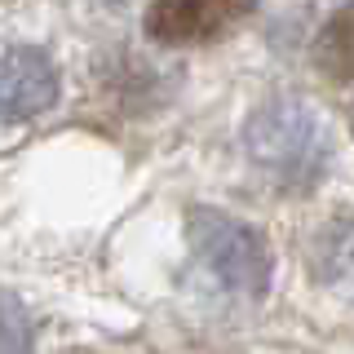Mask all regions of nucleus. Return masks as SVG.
Instances as JSON below:
<instances>
[{"label":"nucleus","mask_w":354,"mask_h":354,"mask_svg":"<svg viewBox=\"0 0 354 354\" xmlns=\"http://www.w3.org/2000/svg\"><path fill=\"white\" fill-rule=\"evenodd\" d=\"M243 151L270 182L288 191H310L328 173L332 133L324 115L301 97H270L248 115Z\"/></svg>","instance_id":"1"},{"label":"nucleus","mask_w":354,"mask_h":354,"mask_svg":"<svg viewBox=\"0 0 354 354\" xmlns=\"http://www.w3.org/2000/svg\"><path fill=\"white\" fill-rule=\"evenodd\" d=\"M186 235L199 266L235 297H261L270 288V248H266L261 230L248 221L217 213V208H191L186 213Z\"/></svg>","instance_id":"2"},{"label":"nucleus","mask_w":354,"mask_h":354,"mask_svg":"<svg viewBox=\"0 0 354 354\" xmlns=\"http://www.w3.org/2000/svg\"><path fill=\"white\" fill-rule=\"evenodd\" d=\"M257 9V0H151L147 31L160 44H204L226 36Z\"/></svg>","instance_id":"3"},{"label":"nucleus","mask_w":354,"mask_h":354,"mask_svg":"<svg viewBox=\"0 0 354 354\" xmlns=\"http://www.w3.org/2000/svg\"><path fill=\"white\" fill-rule=\"evenodd\" d=\"M58 102V66L44 49H5L0 53V124H22V120L44 115Z\"/></svg>","instance_id":"4"},{"label":"nucleus","mask_w":354,"mask_h":354,"mask_svg":"<svg viewBox=\"0 0 354 354\" xmlns=\"http://www.w3.org/2000/svg\"><path fill=\"white\" fill-rule=\"evenodd\" d=\"M310 266L328 292L354 301V217H341L319 230L315 248H310Z\"/></svg>","instance_id":"5"},{"label":"nucleus","mask_w":354,"mask_h":354,"mask_svg":"<svg viewBox=\"0 0 354 354\" xmlns=\"http://www.w3.org/2000/svg\"><path fill=\"white\" fill-rule=\"evenodd\" d=\"M315 62L332 80H354V0L324 22V31L315 40Z\"/></svg>","instance_id":"6"},{"label":"nucleus","mask_w":354,"mask_h":354,"mask_svg":"<svg viewBox=\"0 0 354 354\" xmlns=\"http://www.w3.org/2000/svg\"><path fill=\"white\" fill-rule=\"evenodd\" d=\"M31 350V324L14 297L0 292V354H27Z\"/></svg>","instance_id":"7"}]
</instances>
